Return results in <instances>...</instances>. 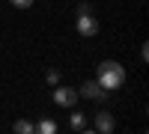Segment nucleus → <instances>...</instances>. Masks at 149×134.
<instances>
[{
  "label": "nucleus",
  "instance_id": "7",
  "mask_svg": "<svg viewBox=\"0 0 149 134\" xmlns=\"http://www.w3.org/2000/svg\"><path fill=\"white\" fill-rule=\"evenodd\" d=\"M15 134H36V125L30 119H18L15 122Z\"/></svg>",
  "mask_w": 149,
  "mask_h": 134
},
{
  "label": "nucleus",
  "instance_id": "6",
  "mask_svg": "<svg viewBox=\"0 0 149 134\" xmlns=\"http://www.w3.org/2000/svg\"><path fill=\"white\" fill-rule=\"evenodd\" d=\"M36 134H57V122L54 119H39L36 122Z\"/></svg>",
  "mask_w": 149,
  "mask_h": 134
},
{
  "label": "nucleus",
  "instance_id": "1",
  "mask_svg": "<svg viewBox=\"0 0 149 134\" xmlns=\"http://www.w3.org/2000/svg\"><path fill=\"white\" fill-rule=\"evenodd\" d=\"M95 83L102 87L104 92L110 90H119L122 83H125V69H122L116 60H104L102 66H98V75H95Z\"/></svg>",
  "mask_w": 149,
  "mask_h": 134
},
{
  "label": "nucleus",
  "instance_id": "11",
  "mask_svg": "<svg viewBox=\"0 0 149 134\" xmlns=\"http://www.w3.org/2000/svg\"><path fill=\"white\" fill-rule=\"evenodd\" d=\"M57 81H60V72L51 69V72H48V83H57Z\"/></svg>",
  "mask_w": 149,
  "mask_h": 134
},
{
  "label": "nucleus",
  "instance_id": "4",
  "mask_svg": "<svg viewBox=\"0 0 149 134\" xmlns=\"http://www.w3.org/2000/svg\"><path fill=\"white\" fill-rule=\"evenodd\" d=\"M74 27H78L81 36H95L98 33V21L93 15H78V24H74Z\"/></svg>",
  "mask_w": 149,
  "mask_h": 134
},
{
  "label": "nucleus",
  "instance_id": "12",
  "mask_svg": "<svg viewBox=\"0 0 149 134\" xmlns=\"http://www.w3.org/2000/svg\"><path fill=\"white\" fill-rule=\"evenodd\" d=\"M81 134H98V131H86V128H84V131H81Z\"/></svg>",
  "mask_w": 149,
  "mask_h": 134
},
{
  "label": "nucleus",
  "instance_id": "2",
  "mask_svg": "<svg viewBox=\"0 0 149 134\" xmlns=\"http://www.w3.org/2000/svg\"><path fill=\"white\" fill-rule=\"evenodd\" d=\"M54 101L60 107H74V101H78V90H72V87H57L54 90Z\"/></svg>",
  "mask_w": 149,
  "mask_h": 134
},
{
  "label": "nucleus",
  "instance_id": "9",
  "mask_svg": "<svg viewBox=\"0 0 149 134\" xmlns=\"http://www.w3.org/2000/svg\"><path fill=\"white\" fill-rule=\"evenodd\" d=\"M9 3H12V6H18V9H30L36 0H9Z\"/></svg>",
  "mask_w": 149,
  "mask_h": 134
},
{
  "label": "nucleus",
  "instance_id": "8",
  "mask_svg": "<svg viewBox=\"0 0 149 134\" xmlns=\"http://www.w3.org/2000/svg\"><path fill=\"white\" fill-rule=\"evenodd\" d=\"M69 125L78 128V131H84V113H72V116H69Z\"/></svg>",
  "mask_w": 149,
  "mask_h": 134
},
{
  "label": "nucleus",
  "instance_id": "10",
  "mask_svg": "<svg viewBox=\"0 0 149 134\" xmlns=\"http://www.w3.org/2000/svg\"><path fill=\"white\" fill-rule=\"evenodd\" d=\"M90 12H93L90 3H78V15H90Z\"/></svg>",
  "mask_w": 149,
  "mask_h": 134
},
{
  "label": "nucleus",
  "instance_id": "3",
  "mask_svg": "<svg viewBox=\"0 0 149 134\" xmlns=\"http://www.w3.org/2000/svg\"><path fill=\"white\" fill-rule=\"evenodd\" d=\"M78 95H84V99H93V101H104V99H107V92H104L102 87H98L95 81H86L84 87L78 90Z\"/></svg>",
  "mask_w": 149,
  "mask_h": 134
},
{
  "label": "nucleus",
  "instance_id": "5",
  "mask_svg": "<svg viewBox=\"0 0 149 134\" xmlns=\"http://www.w3.org/2000/svg\"><path fill=\"white\" fill-rule=\"evenodd\" d=\"M113 116H110L107 110H102V113H95V131L98 134H110V131H113Z\"/></svg>",
  "mask_w": 149,
  "mask_h": 134
}]
</instances>
